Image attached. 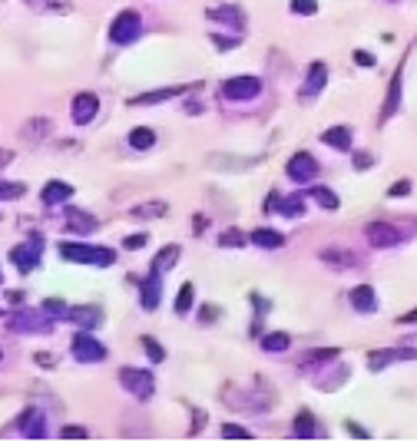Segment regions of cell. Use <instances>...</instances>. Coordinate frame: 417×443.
<instances>
[{
	"label": "cell",
	"instance_id": "obj_1",
	"mask_svg": "<svg viewBox=\"0 0 417 443\" xmlns=\"http://www.w3.org/2000/svg\"><path fill=\"white\" fill-rule=\"evenodd\" d=\"M60 255L73 265H96V268L116 265V251H113V248L83 245V242H67V245H60Z\"/></svg>",
	"mask_w": 417,
	"mask_h": 443
},
{
	"label": "cell",
	"instance_id": "obj_2",
	"mask_svg": "<svg viewBox=\"0 0 417 443\" xmlns=\"http://www.w3.org/2000/svg\"><path fill=\"white\" fill-rule=\"evenodd\" d=\"M7 328L14 331V334H50V331H53V321L47 318V311H43V308H40V311H30V308H23V311L10 314Z\"/></svg>",
	"mask_w": 417,
	"mask_h": 443
},
{
	"label": "cell",
	"instance_id": "obj_3",
	"mask_svg": "<svg viewBox=\"0 0 417 443\" xmlns=\"http://www.w3.org/2000/svg\"><path fill=\"white\" fill-rule=\"evenodd\" d=\"M40 255H43V238L40 235H34V238H27V242L10 248V262L17 265V271H23V275H30L37 265H40Z\"/></svg>",
	"mask_w": 417,
	"mask_h": 443
},
{
	"label": "cell",
	"instance_id": "obj_4",
	"mask_svg": "<svg viewBox=\"0 0 417 443\" xmlns=\"http://www.w3.org/2000/svg\"><path fill=\"white\" fill-rule=\"evenodd\" d=\"M262 93V80L258 76H232V80L222 83L218 96L229 99V103H242V99H255Z\"/></svg>",
	"mask_w": 417,
	"mask_h": 443
},
{
	"label": "cell",
	"instance_id": "obj_5",
	"mask_svg": "<svg viewBox=\"0 0 417 443\" xmlns=\"http://www.w3.org/2000/svg\"><path fill=\"white\" fill-rule=\"evenodd\" d=\"M70 351H73V358L80 364H100L106 361V347L90 334V331H80L77 338H73V344H70Z\"/></svg>",
	"mask_w": 417,
	"mask_h": 443
},
{
	"label": "cell",
	"instance_id": "obj_6",
	"mask_svg": "<svg viewBox=\"0 0 417 443\" xmlns=\"http://www.w3.org/2000/svg\"><path fill=\"white\" fill-rule=\"evenodd\" d=\"M139 33H143V20H139V14H136V10H123V14L113 20V30H110V37H113V43L126 47V43L139 40Z\"/></svg>",
	"mask_w": 417,
	"mask_h": 443
},
{
	"label": "cell",
	"instance_id": "obj_7",
	"mask_svg": "<svg viewBox=\"0 0 417 443\" xmlns=\"http://www.w3.org/2000/svg\"><path fill=\"white\" fill-rule=\"evenodd\" d=\"M119 384L130 391L133 397H152V391H156V380H152L150 371H139V367H123L119 371Z\"/></svg>",
	"mask_w": 417,
	"mask_h": 443
},
{
	"label": "cell",
	"instance_id": "obj_8",
	"mask_svg": "<svg viewBox=\"0 0 417 443\" xmlns=\"http://www.w3.org/2000/svg\"><path fill=\"white\" fill-rule=\"evenodd\" d=\"M365 235L374 248H394V245H400V238H404V231H400L398 225H391V222H367Z\"/></svg>",
	"mask_w": 417,
	"mask_h": 443
},
{
	"label": "cell",
	"instance_id": "obj_9",
	"mask_svg": "<svg viewBox=\"0 0 417 443\" xmlns=\"http://www.w3.org/2000/svg\"><path fill=\"white\" fill-rule=\"evenodd\" d=\"M285 172H288V179L298 182V185H308V182L318 176V163L312 159V152H295L288 165H285Z\"/></svg>",
	"mask_w": 417,
	"mask_h": 443
},
{
	"label": "cell",
	"instance_id": "obj_10",
	"mask_svg": "<svg viewBox=\"0 0 417 443\" xmlns=\"http://www.w3.org/2000/svg\"><path fill=\"white\" fill-rule=\"evenodd\" d=\"M96 113H100V96H96V93H77V96H73L70 116H73L77 126H90V123L96 119Z\"/></svg>",
	"mask_w": 417,
	"mask_h": 443
},
{
	"label": "cell",
	"instance_id": "obj_11",
	"mask_svg": "<svg viewBox=\"0 0 417 443\" xmlns=\"http://www.w3.org/2000/svg\"><path fill=\"white\" fill-rule=\"evenodd\" d=\"M391 361H417V351L414 347H381V351L367 354V367L371 371H384Z\"/></svg>",
	"mask_w": 417,
	"mask_h": 443
},
{
	"label": "cell",
	"instance_id": "obj_12",
	"mask_svg": "<svg viewBox=\"0 0 417 443\" xmlns=\"http://www.w3.org/2000/svg\"><path fill=\"white\" fill-rule=\"evenodd\" d=\"M209 20H216L222 27H232V30H242L245 27V14L238 3H222V7H209Z\"/></svg>",
	"mask_w": 417,
	"mask_h": 443
},
{
	"label": "cell",
	"instance_id": "obj_13",
	"mask_svg": "<svg viewBox=\"0 0 417 443\" xmlns=\"http://www.w3.org/2000/svg\"><path fill=\"white\" fill-rule=\"evenodd\" d=\"M17 430L27 437V440H43L47 437V427H43V413L40 411H23L17 417Z\"/></svg>",
	"mask_w": 417,
	"mask_h": 443
},
{
	"label": "cell",
	"instance_id": "obj_14",
	"mask_svg": "<svg viewBox=\"0 0 417 443\" xmlns=\"http://www.w3.org/2000/svg\"><path fill=\"white\" fill-rule=\"evenodd\" d=\"M67 321H77L80 328L93 331L103 324V311L96 305H77V308H67Z\"/></svg>",
	"mask_w": 417,
	"mask_h": 443
},
{
	"label": "cell",
	"instance_id": "obj_15",
	"mask_svg": "<svg viewBox=\"0 0 417 443\" xmlns=\"http://www.w3.org/2000/svg\"><path fill=\"white\" fill-rule=\"evenodd\" d=\"M63 229L70 231V235H90V231L96 229V218L90 212H83V209H67V215H63Z\"/></svg>",
	"mask_w": 417,
	"mask_h": 443
},
{
	"label": "cell",
	"instance_id": "obj_16",
	"mask_svg": "<svg viewBox=\"0 0 417 443\" xmlns=\"http://www.w3.org/2000/svg\"><path fill=\"white\" fill-rule=\"evenodd\" d=\"M159 291H163V281H159V271H150L146 281H143V288H139V305L146 308V311H156L159 308Z\"/></svg>",
	"mask_w": 417,
	"mask_h": 443
},
{
	"label": "cell",
	"instance_id": "obj_17",
	"mask_svg": "<svg viewBox=\"0 0 417 443\" xmlns=\"http://www.w3.org/2000/svg\"><path fill=\"white\" fill-rule=\"evenodd\" d=\"M351 308L358 314L378 311V295H374V288H371V285H358V288L351 291Z\"/></svg>",
	"mask_w": 417,
	"mask_h": 443
},
{
	"label": "cell",
	"instance_id": "obj_18",
	"mask_svg": "<svg viewBox=\"0 0 417 443\" xmlns=\"http://www.w3.org/2000/svg\"><path fill=\"white\" fill-rule=\"evenodd\" d=\"M185 86H163V90H152V93H143V96H133L130 106H156V103H166L172 96H183Z\"/></svg>",
	"mask_w": 417,
	"mask_h": 443
},
{
	"label": "cell",
	"instance_id": "obj_19",
	"mask_svg": "<svg viewBox=\"0 0 417 443\" xmlns=\"http://www.w3.org/2000/svg\"><path fill=\"white\" fill-rule=\"evenodd\" d=\"M73 196V185H67V182L53 179L43 185V192H40V198H43V205H60V202H67V198Z\"/></svg>",
	"mask_w": 417,
	"mask_h": 443
},
{
	"label": "cell",
	"instance_id": "obj_20",
	"mask_svg": "<svg viewBox=\"0 0 417 443\" xmlns=\"http://www.w3.org/2000/svg\"><path fill=\"white\" fill-rule=\"evenodd\" d=\"M321 143H325V146H332V149H338V152H348L351 149V130L348 126H332V130L321 132Z\"/></svg>",
	"mask_w": 417,
	"mask_h": 443
},
{
	"label": "cell",
	"instance_id": "obj_21",
	"mask_svg": "<svg viewBox=\"0 0 417 443\" xmlns=\"http://www.w3.org/2000/svg\"><path fill=\"white\" fill-rule=\"evenodd\" d=\"M249 242H252V245H258V248H282L285 245V235H282V231H275V229H255L249 235Z\"/></svg>",
	"mask_w": 417,
	"mask_h": 443
},
{
	"label": "cell",
	"instance_id": "obj_22",
	"mask_svg": "<svg viewBox=\"0 0 417 443\" xmlns=\"http://www.w3.org/2000/svg\"><path fill=\"white\" fill-rule=\"evenodd\" d=\"M47 132H50V119H43V116H40V119H30V123L23 126L20 136H23V143H43V139H47Z\"/></svg>",
	"mask_w": 417,
	"mask_h": 443
},
{
	"label": "cell",
	"instance_id": "obj_23",
	"mask_svg": "<svg viewBox=\"0 0 417 443\" xmlns=\"http://www.w3.org/2000/svg\"><path fill=\"white\" fill-rule=\"evenodd\" d=\"M398 110H400V70L394 73V80H391V90H387V99H384L381 119H391Z\"/></svg>",
	"mask_w": 417,
	"mask_h": 443
},
{
	"label": "cell",
	"instance_id": "obj_24",
	"mask_svg": "<svg viewBox=\"0 0 417 443\" xmlns=\"http://www.w3.org/2000/svg\"><path fill=\"white\" fill-rule=\"evenodd\" d=\"M321 262L334 265V268H354V265H358V255H354V251H338V248H325V251H321Z\"/></svg>",
	"mask_w": 417,
	"mask_h": 443
},
{
	"label": "cell",
	"instance_id": "obj_25",
	"mask_svg": "<svg viewBox=\"0 0 417 443\" xmlns=\"http://www.w3.org/2000/svg\"><path fill=\"white\" fill-rule=\"evenodd\" d=\"M176 262H179V245H166L156 258H152V271H169V268H176Z\"/></svg>",
	"mask_w": 417,
	"mask_h": 443
},
{
	"label": "cell",
	"instance_id": "obj_26",
	"mask_svg": "<svg viewBox=\"0 0 417 443\" xmlns=\"http://www.w3.org/2000/svg\"><path fill=\"white\" fill-rule=\"evenodd\" d=\"M288 344H292V334H285V331H272L262 338V351H268V354H282V351H288Z\"/></svg>",
	"mask_w": 417,
	"mask_h": 443
},
{
	"label": "cell",
	"instance_id": "obj_27",
	"mask_svg": "<svg viewBox=\"0 0 417 443\" xmlns=\"http://www.w3.org/2000/svg\"><path fill=\"white\" fill-rule=\"evenodd\" d=\"M315 433H318L315 413H312V411H298V417H295V437H301V440H312Z\"/></svg>",
	"mask_w": 417,
	"mask_h": 443
},
{
	"label": "cell",
	"instance_id": "obj_28",
	"mask_svg": "<svg viewBox=\"0 0 417 443\" xmlns=\"http://www.w3.org/2000/svg\"><path fill=\"white\" fill-rule=\"evenodd\" d=\"M37 14H70L73 3L70 0H27Z\"/></svg>",
	"mask_w": 417,
	"mask_h": 443
},
{
	"label": "cell",
	"instance_id": "obj_29",
	"mask_svg": "<svg viewBox=\"0 0 417 443\" xmlns=\"http://www.w3.org/2000/svg\"><path fill=\"white\" fill-rule=\"evenodd\" d=\"M325 83H328V66L318 60V63L308 66V86H305V93H318Z\"/></svg>",
	"mask_w": 417,
	"mask_h": 443
},
{
	"label": "cell",
	"instance_id": "obj_30",
	"mask_svg": "<svg viewBox=\"0 0 417 443\" xmlns=\"http://www.w3.org/2000/svg\"><path fill=\"white\" fill-rule=\"evenodd\" d=\"M166 212H169L166 202H146V205H133V209H130L133 218H163Z\"/></svg>",
	"mask_w": 417,
	"mask_h": 443
},
{
	"label": "cell",
	"instance_id": "obj_31",
	"mask_svg": "<svg viewBox=\"0 0 417 443\" xmlns=\"http://www.w3.org/2000/svg\"><path fill=\"white\" fill-rule=\"evenodd\" d=\"M130 146L139 149V152H143V149H152L156 146V132H152L150 126H136V130L130 132Z\"/></svg>",
	"mask_w": 417,
	"mask_h": 443
},
{
	"label": "cell",
	"instance_id": "obj_32",
	"mask_svg": "<svg viewBox=\"0 0 417 443\" xmlns=\"http://www.w3.org/2000/svg\"><path fill=\"white\" fill-rule=\"evenodd\" d=\"M338 358V347H321V351H312V354H305L298 361V367H315V364H325V361H334Z\"/></svg>",
	"mask_w": 417,
	"mask_h": 443
},
{
	"label": "cell",
	"instance_id": "obj_33",
	"mask_svg": "<svg viewBox=\"0 0 417 443\" xmlns=\"http://www.w3.org/2000/svg\"><path fill=\"white\" fill-rule=\"evenodd\" d=\"M192 298H196V285L185 281L183 288H179V298H176V314H179V318H185V314L192 311Z\"/></svg>",
	"mask_w": 417,
	"mask_h": 443
},
{
	"label": "cell",
	"instance_id": "obj_34",
	"mask_svg": "<svg viewBox=\"0 0 417 443\" xmlns=\"http://www.w3.org/2000/svg\"><path fill=\"white\" fill-rule=\"evenodd\" d=\"M312 196L318 198V205H321L325 212H338V205H341V198L334 196L332 189H325V185H315V189H312Z\"/></svg>",
	"mask_w": 417,
	"mask_h": 443
},
{
	"label": "cell",
	"instance_id": "obj_35",
	"mask_svg": "<svg viewBox=\"0 0 417 443\" xmlns=\"http://www.w3.org/2000/svg\"><path fill=\"white\" fill-rule=\"evenodd\" d=\"M278 212L288 215V218H298V215H305V196L301 192H295V196L282 198V205H278Z\"/></svg>",
	"mask_w": 417,
	"mask_h": 443
},
{
	"label": "cell",
	"instance_id": "obj_36",
	"mask_svg": "<svg viewBox=\"0 0 417 443\" xmlns=\"http://www.w3.org/2000/svg\"><path fill=\"white\" fill-rule=\"evenodd\" d=\"M218 245L222 248H242V245H249V235L238 231V229H225L222 235H218Z\"/></svg>",
	"mask_w": 417,
	"mask_h": 443
},
{
	"label": "cell",
	"instance_id": "obj_37",
	"mask_svg": "<svg viewBox=\"0 0 417 443\" xmlns=\"http://www.w3.org/2000/svg\"><path fill=\"white\" fill-rule=\"evenodd\" d=\"M139 344L146 347V354H150V361H152V364L166 361V351H163V347H159V341H156V338H150V334H146V338H143V341H139Z\"/></svg>",
	"mask_w": 417,
	"mask_h": 443
},
{
	"label": "cell",
	"instance_id": "obj_38",
	"mask_svg": "<svg viewBox=\"0 0 417 443\" xmlns=\"http://www.w3.org/2000/svg\"><path fill=\"white\" fill-rule=\"evenodd\" d=\"M222 437H225V440H252V430L238 427V424H225V427H222Z\"/></svg>",
	"mask_w": 417,
	"mask_h": 443
},
{
	"label": "cell",
	"instance_id": "obj_39",
	"mask_svg": "<svg viewBox=\"0 0 417 443\" xmlns=\"http://www.w3.org/2000/svg\"><path fill=\"white\" fill-rule=\"evenodd\" d=\"M27 192L23 182H0V198H20Z\"/></svg>",
	"mask_w": 417,
	"mask_h": 443
},
{
	"label": "cell",
	"instance_id": "obj_40",
	"mask_svg": "<svg viewBox=\"0 0 417 443\" xmlns=\"http://www.w3.org/2000/svg\"><path fill=\"white\" fill-rule=\"evenodd\" d=\"M292 14L315 17L318 14V0H292Z\"/></svg>",
	"mask_w": 417,
	"mask_h": 443
},
{
	"label": "cell",
	"instance_id": "obj_41",
	"mask_svg": "<svg viewBox=\"0 0 417 443\" xmlns=\"http://www.w3.org/2000/svg\"><path fill=\"white\" fill-rule=\"evenodd\" d=\"M40 308H43V311L47 314H60V318H63V314H67V301H60V298H47V301H43V305H40Z\"/></svg>",
	"mask_w": 417,
	"mask_h": 443
},
{
	"label": "cell",
	"instance_id": "obj_42",
	"mask_svg": "<svg viewBox=\"0 0 417 443\" xmlns=\"http://www.w3.org/2000/svg\"><path fill=\"white\" fill-rule=\"evenodd\" d=\"M146 242H150V235H146V231H133V235H126V242H123V245L130 248V251H136V248H143Z\"/></svg>",
	"mask_w": 417,
	"mask_h": 443
},
{
	"label": "cell",
	"instance_id": "obj_43",
	"mask_svg": "<svg viewBox=\"0 0 417 443\" xmlns=\"http://www.w3.org/2000/svg\"><path fill=\"white\" fill-rule=\"evenodd\" d=\"M212 43H216L218 50H235L242 40H238V37H222V33H212Z\"/></svg>",
	"mask_w": 417,
	"mask_h": 443
},
{
	"label": "cell",
	"instance_id": "obj_44",
	"mask_svg": "<svg viewBox=\"0 0 417 443\" xmlns=\"http://www.w3.org/2000/svg\"><path fill=\"white\" fill-rule=\"evenodd\" d=\"M60 437H63V440H86V437H90V430L86 427H63L60 430Z\"/></svg>",
	"mask_w": 417,
	"mask_h": 443
},
{
	"label": "cell",
	"instance_id": "obj_45",
	"mask_svg": "<svg viewBox=\"0 0 417 443\" xmlns=\"http://www.w3.org/2000/svg\"><path fill=\"white\" fill-rule=\"evenodd\" d=\"M387 196L391 198H400V196H411V182L407 179H400V182H394L391 189H387Z\"/></svg>",
	"mask_w": 417,
	"mask_h": 443
},
{
	"label": "cell",
	"instance_id": "obj_46",
	"mask_svg": "<svg viewBox=\"0 0 417 443\" xmlns=\"http://www.w3.org/2000/svg\"><path fill=\"white\" fill-rule=\"evenodd\" d=\"M354 63L358 66H374V56L367 50H354Z\"/></svg>",
	"mask_w": 417,
	"mask_h": 443
},
{
	"label": "cell",
	"instance_id": "obj_47",
	"mask_svg": "<svg viewBox=\"0 0 417 443\" xmlns=\"http://www.w3.org/2000/svg\"><path fill=\"white\" fill-rule=\"evenodd\" d=\"M348 433H351V437H358V440H367V437H371V433H367L365 427H358L354 420H351V424H348Z\"/></svg>",
	"mask_w": 417,
	"mask_h": 443
},
{
	"label": "cell",
	"instance_id": "obj_48",
	"mask_svg": "<svg viewBox=\"0 0 417 443\" xmlns=\"http://www.w3.org/2000/svg\"><path fill=\"white\" fill-rule=\"evenodd\" d=\"M354 165L358 169H371V156L367 152H354Z\"/></svg>",
	"mask_w": 417,
	"mask_h": 443
},
{
	"label": "cell",
	"instance_id": "obj_49",
	"mask_svg": "<svg viewBox=\"0 0 417 443\" xmlns=\"http://www.w3.org/2000/svg\"><path fill=\"white\" fill-rule=\"evenodd\" d=\"M10 163H14V152L10 149H0V169H7Z\"/></svg>",
	"mask_w": 417,
	"mask_h": 443
},
{
	"label": "cell",
	"instance_id": "obj_50",
	"mask_svg": "<svg viewBox=\"0 0 417 443\" xmlns=\"http://www.w3.org/2000/svg\"><path fill=\"white\" fill-rule=\"evenodd\" d=\"M216 314H218V308L209 305V308H202V321H216Z\"/></svg>",
	"mask_w": 417,
	"mask_h": 443
},
{
	"label": "cell",
	"instance_id": "obj_51",
	"mask_svg": "<svg viewBox=\"0 0 417 443\" xmlns=\"http://www.w3.org/2000/svg\"><path fill=\"white\" fill-rule=\"evenodd\" d=\"M398 321H400V324H417V311H407V314H400Z\"/></svg>",
	"mask_w": 417,
	"mask_h": 443
},
{
	"label": "cell",
	"instance_id": "obj_52",
	"mask_svg": "<svg viewBox=\"0 0 417 443\" xmlns=\"http://www.w3.org/2000/svg\"><path fill=\"white\" fill-rule=\"evenodd\" d=\"M0 361H3V354H0Z\"/></svg>",
	"mask_w": 417,
	"mask_h": 443
},
{
	"label": "cell",
	"instance_id": "obj_53",
	"mask_svg": "<svg viewBox=\"0 0 417 443\" xmlns=\"http://www.w3.org/2000/svg\"><path fill=\"white\" fill-rule=\"evenodd\" d=\"M0 281H3V275H0Z\"/></svg>",
	"mask_w": 417,
	"mask_h": 443
}]
</instances>
